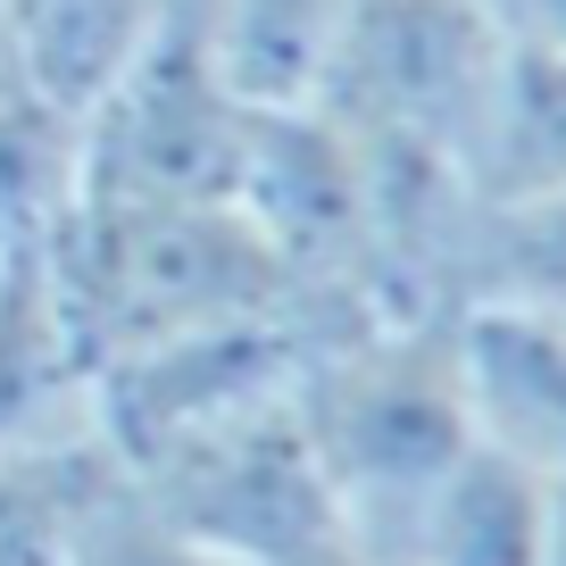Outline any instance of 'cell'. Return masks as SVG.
I'll list each match as a JSON object with an SVG mask.
<instances>
[{
  "label": "cell",
  "instance_id": "obj_1",
  "mask_svg": "<svg viewBox=\"0 0 566 566\" xmlns=\"http://www.w3.org/2000/svg\"><path fill=\"white\" fill-rule=\"evenodd\" d=\"M292 408L342 542L391 566L424 492L483 433L467 384V317L400 308V317L325 325L292 375Z\"/></svg>",
  "mask_w": 566,
  "mask_h": 566
},
{
  "label": "cell",
  "instance_id": "obj_2",
  "mask_svg": "<svg viewBox=\"0 0 566 566\" xmlns=\"http://www.w3.org/2000/svg\"><path fill=\"white\" fill-rule=\"evenodd\" d=\"M500 51L509 42L475 0H358L301 108L367 159L467 176L500 84Z\"/></svg>",
  "mask_w": 566,
  "mask_h": 566
},
{
  "label": "cell",
  "instance_id": "obj_3",
  "mask_svg": "<svg viewBox=\"0 0 566 566\" xmlns=\"http://www.w3.org/2000/svg\"><path fill=\"white\" fill-rule=\"evenodd\" d=\"M117 475L134 483V500L167 533H184L192 549H209L226 566L342 542L334 500H325L317 459H308L301 408H292V384L134 450V459H117Z\"/></svg>",
  "mask_w": 566,
  "mask_h": 566
},
{
  "label": "cell",
  "instance_id": "obj_4",
  "mask_svg": "<svg viewBox=\"0 0 566 566\" xmlns=\"http://www.w3.org/2000/svg\"><path fill=\"white\" fill-rule=\"evenodd\" d=\"M101 442V367L84 350L51 250L0 259V459Z\"/></svg>",
  "mask_w": 566,
  "mask_h": 566
},
{
  "label": "cell",
  "instance_id": "obj_5",
  "mask_svg": "<svg viewBox=\"0 0 566 566\" xmlns=\"http://www.w3.org/2000/svg\"><path fill=\"white\" fill-rule=\"evenodd\" d=\"M549 533H558L549 475H533L516 450L475 433L450 459V475L424 492V509L408 516L391 566H542Z\"/></svg>",
  "mask_w": 566,
  "mask_h": 566
},
{
  "label": "cell",
  "instance_id": "obj_6",
  "mask_svg": "<svg viewBox=\"0 0 566 566\" xmlns=\"http://www.w3.org/2000/svg\"><path fill=\"white\" fill-rule=\"evenodd\" d=\"M167 25L176 0H0V67L92 125V108L159 51Z\"/></svg>",
  "mask_w": 566,
  "mask_h": 566
},
{
  "label": "cell",
  "instance_id": "obj_7",
  "mask_svg": "<svg viewBox=\"0 0 566 566\" xmlns=\"http://www.w3.org/2000/svg\"><path fill=\"white\" fill-rule=\"evenodd\" d=\"M467 384L483 433L566 492V317L467 308Z\"/></svg>",
  "mask_w": 566,
  "mask_h": 566
},
{
  "label": "cell",
  "instance_id": "obj_8",
  "mask_svg": "<svg viewBox=\"0 0 566 566\" xmlns=\"http://www.w3.org/2000/svg\"><path fill=\"white\" fill-rule=\"evenodd\" d=\"M200 59L250 108H301L358 0H176Z\"/></svg>",
  "mask_w": 566,
  "mask_h": 566
},
{
  "label": "cell",
  "instance_id": "obj_9",
  "mask_svg": "<svg viewBox=\"0 0 566 566\" xmlns=\"http://www.w3.org/2000/svg\"><path fill=\"white\" fill-rule=\"evenodd\" d=\"M84 200V117L51 108L0 67V259L51 250Z\"/></svg>",
  "mask_w": 566,
  "mask_h": 566
},
{
  "label": "cell",
  "instance_id": "obj_10",
  "mask_svg": "<svg viewBox=\"0 0 566 566\" xmlns=\"http://www.w3.org/2000/svg\"><path fill=\"white\" fill-rule=\"evenodd\" d=\"M467 184H475V200L566 192V59L558 51H500V84H492V108H483Z\"/></svg>",
  "mask_w": 566,
  "mask_h": 566
},
{
  "label": "cell",
  "instance_id": "obj_11",
  "mask_svg": "<svg viewBox=\"0 0 566 566\" xmlns=\"http://www.w3.org/2000/svg\"><path fill=\"white\" fill-rule=\"evenodd\" d=\"M467 308H533L566 317V192L475 200L459 250V317Z\"/></svg>",
  "mask_w": 566,
  "mask_h": 566
},
{
  "label": "cell",
  "instance_id": "obj_12",
  "mask_svg": "<svg viewBox=\"0 0 566 566\" xmlns=\"http://www.w3.org/2000/svg\"><path fill=\"white\" fill-rule=\"evenodd\" d=\"M108 442L51 450V459H0V566H67L75 525L108 483Z\"/></svg>",
  "mask_w": 566,
  "mask_h": 566
},
{
  "label": "cell",
  "instance_id": "obj_13",
  "mask_svg": "<svg viewBox=\"0 0 566 566\" xmlns=\"http://www.w3.org/2000/svg\"><path fill=\"white\" fill-rule=\"evenodd\" d=\"M67 566H226V558H209V549H192L184 533H167L159 516L134 500V483L108 467V483L92 492L84 525H75Z\"/></svg>",
  "mask_w": 566,
  "mask_h": 566
},
{
  "label": "cell",
  "instance_id": "obj_14",
  "mask_svg": "<svg viewBox=\"0 0 566 566\" xmlns=\"http://www.w3.org/2000/svg\"><path fill=\"white\" fill-rule=\"evenodd\" d=\"M475 9L492 18V34L509 51H558L566 59V0H475Z\"/></svg>",
  "mask_w": 566,
  "mask_h": 566
},
{
  "label": "cell",
  "instance_id": "obj_15",
  "mask_svg": "<svg viewBox=\"0 0 566 566\" xmlns=\"http://www.w3.org/2000/svg\"><path fill=\"white\" fill-rule=\"evenodd\" d=\"M259 566H375V558L350 542H308V549H283V558H259Z\"/></svg>",
  "mask_w": 566,
  "mask_h": 566
},
{
  "label": "cell",
  "instance_id": "obj_16",
  "mask_svg": "<svg viewBox=\"0 0 566 566\" xmlns=\"http://www.w3.org/2000/svg\"><path fill=\"white\" fill-rule=\"evenodd\" d=\"M542 566H566V492H558V533H549V558Z\"/></svg>",
  "mask_w": 566,
  "mask_h": 566
}]
</instances>
